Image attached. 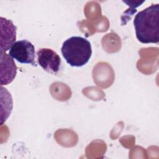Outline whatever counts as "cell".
<instances>
[{"instance_id":"6da1fadb","label":"cell","mask_w":159,"mask_h":159,"mask_svg":"<svg viewBox=\"0 0 159 159\" xmlns=\"http://www.w3.org/2000/svg\"><path fill=\"white\" fill-rule=\"evenodd\" d=\"M134 25L137 39L142 43L159 42V4H152L139 12Z\"/></svg>"},{"instance_id":"5b68a950","label":"cell","mask_w":159,"mask_h":159,"mask_svg":"<svg viewBox=\"0 0 159 159\" xmlns=\"http://www.w3.org/2000/svg\"><path fill=\"white\" fill-rule=\"evenodd\" d=\"M1 37L4 35V37L1 39V53L6 52L10 49L12 44L15 42L16 39V27L14 25L11 20L1 17Z\"/></svg>"},{"instance_id":"277c9868","label":"cell","mask_w":159,"mask_h":159,"mask_svg":"<svg viewBox=\"0 0 159 159\" xmlns=\"http://www.w3.org/2000/svg\"><path fill=\"white\" fill-rule=\"evenodd\" d=\"M39 65L47 72L55 75L60 69L61 60L60 56L52 49L42 48L37 52Z\"/></svg>"},{"instance_id":"3957f363","label":"cell","mask_w":159,"mask_h":159,"mask_svg":"<svg viewBox=\"0 0 159 159\" xmlns=\"http://www.w3.org/2000/svg\"><path fill=\"white\" fill-rule=\"evenodd\" d=\"M9 55L20 63L30 64L32 66H37L35 61V47L27 40H21L15 42L9 49Z\"/></svg>"},{"instance_id":"7a4b0ae2","label":"cell","mask_w":159,"mask_h":159,"mask_svg":"<svg viewBox=\"0 0 159 159\" xmlns=\"http://www.w3.org/2000/svg\"><path fill=\"white\" fill-rule=\"evenodd\" d=\"M61 54L71 66L81 67L89 60L92 55L91 43L80 36H73L63 43Z\"/></svg>"}]
</instances>
